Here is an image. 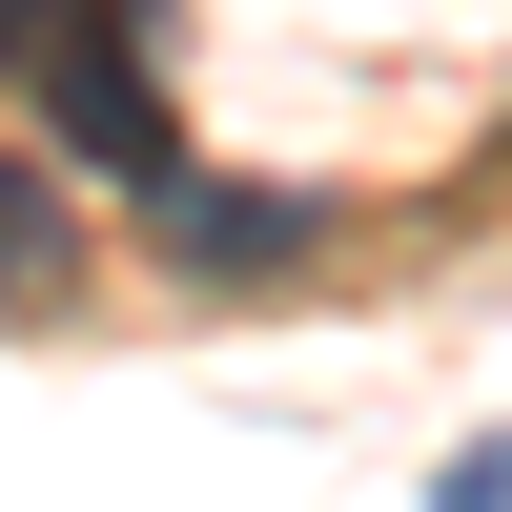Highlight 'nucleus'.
Segmentation results:
<instances>
[{
    "label": "nucleus",
    "instance_id": "1",
    "mask_svg": "<svg viewBox=\"0 0 512 512\" xmlns=\"http://www.w3.org/2000/svg\"><path fill=\"white\" fill-rule=\"evenodd\" d=\"M41 123H62V164H103V185H164L185 164V103H164V0H62V21L21 41Z\"/></svg>",
    "mask_w": 512,
    "mask_h": 512
},
{
    "label": "nucleus",
    "instance_id": "2",
    "mask_svg": "<svg viewBox=\"0 0 512 512\" xmlns=\"http://www.w3.org/2000/svg\"><path fill=\"white\" fill-rule=\"evenodd\" d=\"M144 246H164L185 287H246V267H308L328 205H308V185H205V164H164V185H144Z\"/></svg>",
    "mask_w": 512,
    "mask_h": 512
},
{
    "label": "nucleus",
    "instance_id": "3",
    "mask_svg": "<svg viewBox=\"0 0 512 512\" xmlns=\"http://www.w3.org/2000/svg\"><path fill=\"white\" fill-rule=\"evenodd\" d=\"M62 287H82V205L41 144H0V308H62Z\"/></svg>",
    "mask_w": 512,
    "mask_h": 512
},
{
    "label": "nucleus",
    "instance_id": "4",
    "mask_svg": "<svg viewBox=\"0 0 512 512\" xmlns=\"http://www.w3.org/2000/svg\"><path fill=\"white\" fill-rule=\"evenodd\" d=\"M431 512H512V431H492V451H451V492H431Z\"/></svg>",
    "mask_w": 512,
    "mask_h": 512
},
{
    "label": "nucleus",
    "instance_id": "5",
    "mask_svg": "<svg viewBox=\"0 0 512 512\" xmlns=\"http://www.w3.org/2000/svg\"><path fill=\"white\" fill-rule=\"evenodd\" d=\"M41 21H62V0H0V82H21V41H41Z\"/></svg>",
    "mask_w": 512,
    "mask_h": 512
}]
</instances>
